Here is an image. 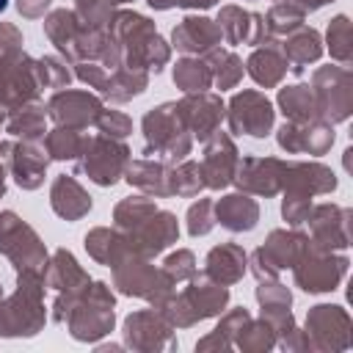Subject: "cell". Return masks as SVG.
I'll return each instance as SVG.
<instances>
[{"label": "cell", "instance_id": "1", "mask_svg": "<svg viewBox=\"0 0 353 353\" xmlns=\"http://www.w3.org/2000/svg\"><path fill=\"white\" fill-rule=\"evenodd\" d=\"M232 108L245 110V116H243V113H232V127H234L237 132L245 130L248 135H265V132L270 130L273 108H270L268 99H262V97H256V94H240V97H234Z\"/></svg>", "mask_w": 353, "mask_h": 353}, {"label": "cell", "instance_id": "2", "mask_svg": "<svg viewBox=\"0 0 353 353\" xmlns=\"http://www.w3.org/2000/svg\"><path fill=\"white\" fill-rule=\"evenodd\" d=\"M52 207H55L63 218H80V215L91 207V201H88V196H85L72 179L61 176V179L55 182V188H52Z\"/></svg>", "mask_w": 353, "mask_h": 353}, {"label": "cell", "instance_id": "3", "mask_svg": "<svg viewBox=\"0 0 353 353\" xmlns=\"http://www.w3.org/2000/svg\"><path fill=\"white\" fill-rule=\"evenodd\" d=\"M218 218L223 226L240 232V229H251L256 223V204L243 199V196H226L218 204Z\"/></svg>", "mask_w": 353, "mask_h": 353}, {"label": "cell", "instance_id": "4", "mask_svg": "<svg viewBox=\"0 0 353 353\" xmlns=\"http://www.w3.org/2000/svg\"><path fill=\"white\" fill-rule=\"evenodd\" d=\"M287 52L292 55V61H295V72H301V63H306V61H314L317 55H320V39H317V33L314 30H303L290 47H287Z\"/></svg>", "mask_w": 353, "mask_h": 353}, {"label": "cell", "instance_id": "5", "mask_svg": "<svg viewBox=\"0 0 353 353\" xmlns=\"http://www.w3.org/2000/svg\"><path fill=\"white\" fill-rule=\"evenodd\" d=\"M201 63H193V61H182L174 72V80L185 88V91H199V88H207L210 83V74L207 69H199Z\"/></svg>", "mask_w": 353, "mask_h": 353}, {"label": "cell", "instance_id": "6", "mask_svg": "<svg viewBox=\"0 0 353 353\" xmlns=\"http://www.w3.org/2000/svg\"><path fill=\"white\" fill-rule=\"evenodd\" d=\"M328 44H331V52L339 58V61H347L350 58V25H347V17H336L328 28Z\"/></svg>", "mask_w": 353, "mask_h": 353}, {"label": "cell", "instance_id": "7", "mask_svg": "<svg viewBox=\"0 0 353 353\" xmlns=\"http://www.w3.org/2000/svg\"><path fill=\"white\" fill-rule=\"evenodd\" d=\"M281 105H284V113H290V119L309 116V113L303 110V108H312V99H309L306 85H292V88L281 91Z\"/></svg>", "mask_w": 353, "mask_h": 353}, {"label": "cell", "instance_id": "8", "mask_svg": "<svg viewBox=\"0 0 353 353\" xmlns=\"http://www.w3.org/2000/svg\"><path fill=\"white\" fill-rule=\"evenodd\" d=\"M270 66H281L273 52H256V55L251 58V74L256 77V83L270 85V83H276V80L281 77V72H279V69H270Z\"/></svg>", "mask_w": 353, "mask_h": 353}, {"label": "cell", "instance_id": "9", "mask_svg": "<svg viewBox=\"0 0 353 353\" xmlns=\"http://www.w3.org/2000/svg\"><path fill=\"white\" fill-rule=\"evenodd\" d=\"M207 212H210V201H199L190 207V234H204L210 229Z\"/></svg>", "mask_w": 353, "mask_h": 353}, {"label": "cell", "instance_id": "10", "mask_svg": "<svg viewBox=\"0 0 353 353\" xmlns=\"http://www.w3.org/2000/svg\"><path fill=\"white\" fill-rule=\"evenodd\" d=\"M102 127L105 130H110V135H127V130H130V121L124 119V116H119V113H110V119H102Z\"/></svg>", "mask_w": 353, "mask_h": 353}, {"label": "cell", "instance_id": "11", "mask_svg": "<svg viewBox=\"0 0 353 353\" xmlns=\"http://www.w3.org/2000/svg\"><path fill=\"white\" fill-rule=\"evenodd\" d=\"M50 0H19V11H25L28 17H36L39 8H47Z\"/></svg>", "mask_w": 353, "mask_h": 353}]
</instances>
